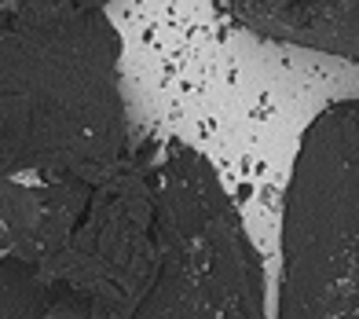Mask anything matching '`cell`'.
<instances>
[{
    "label": "cell",
    "instance_id": "cell-1",
    "mask_svg": "<svg viewBox=\"0 0 359 319\" xmlns=\"http://www.w3.org/2000/svg\"><path fill=\"white\" fill-rule=\"evenodd\" d=\"M0 319H268L264 264L209 158L158 140L0 261Z\"/></svg>",
    "mask_w": 359,
    "mask_h": 319
},
{
    "label": "cell",
    "instance_id": "cell-2",
    "mask_svg": "<svg viewBox=\"0 0 359 319\" xmlns=\"http://www.w3.org/2000/svg\"><path fill=\"white\" fill-rule=\"evenodd\" d=\"M125 151L121 37L107 15H0V246L59 235Z\"/></svg>",
    "mask_w": 359,
    "mask_h": 319
},
{
    "label": "cell",
    "instance_id": "cell-3",
    "mask_svg": "<svg viewBox=\"0 0 359 319\" xmlns=\"http://www.w3.org/2000/svg\"><path fill=\"white\" fill-rule=\"evenodd\" d=\"M275 319H359V100L304 129L283 198Z\"/></svg>",
    "mask_w": 359,
    "mask_h": 319
},
{
    "label": "cell",
    "instance_id": "cell-4",
    "mask_svg": "<svg viewBox=\"0 0 359 319\" xmlns=\"http://www.w3.org/2000/svg\"><path fill=\"white\" fill-rule=\"evenodd\" d=\"M224 11L257 37L359 62V0H224Z\"/></svg>",
    "mask_w": 359,
    "mask_h": 319
},
{
    "label": "cell",
    "instance_id": "cell-5",
    "mask_svg": "<svg viewBox=\"0 0 359 319\" xmlns=\"http://www.w3.org/2000/svg\"><path fill=\"white\" fill-rule=\"evenodd\" d=\"M107 0H0V15L8 19H81V15L103 11Z\"/></svg>",
    "mask_w": 359,
    "mask_h": 319
}]
</instances>
